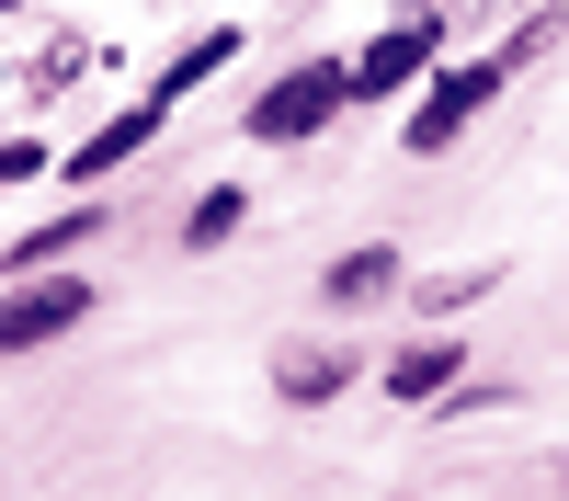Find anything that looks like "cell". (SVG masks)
<instances>
[{"label": "cell", "instance_id": "obj_1", "mask_svg": "<svg viewBox=\"0 0 569 501\" xmlns=\"http://www.w3.org/2000/svg\"><path fill=\"white\" fill-rule=\"evenodd\" d=\"M525 58H536V23L512 34L501 58H467V69H421V103H410V126H399V149H410V160H445L456 137H467V126H479V114L501 103V80L525 69Z\"/></svg>", "mask_w": 569, "mask_h": 501}, {"label": "cell", "instance_id": "obj_2", "mask_svg": "<svg viewBox=\"0 0 569 501\" xmlns=\"http://www.w3.org/2000/svg\"><path fill=\"white\" fill-rule=\"evenodd\" d=\"M342 114H353V91H342V58H297L273 91H251L240 137H251V149H308V137H330Z\"/></svg>", "mask_w": 569, "mask_h": 501}, {"label": "cell", "instance_id": "obj_3", "mask_svg": "<svg viewBox=\"0 0 569 501\" xmlns=\"http://www.w3.org/2000/svg\"><path fill=\"white\" fill-rule=\"evenodd\" d=\"M433 58H445V0H410L388 34H365V58H342L353 114H365V103H399V91H421V69H433Z\"/></svg>", "mask_w": 569, "mask_h": 501}, {"label": "cell", "instance_id": "obj_4", "mask_svg": "<svg viewBox=\"0 0 569 501\" xmlns=\"http://www.w3.org/2000/svg\"><path fill=\"white\" fill-rule=\"evenodd\" d=\"M91 319V285L80 273H12V297H0V364H23V353H46V342H69Z\"/></svg>", "mask_w": 569, "mask_h": 501}, {"label": "cell", "instance_id": "obj_5", "mask_svg": "<svg viewBox=\"0 0 569 501\" xmlns=\"http://www.w3.org/2000/svg\"><path fill=\"white\" fill-rule=\"evenodd\" d=\"M171 126V103H160V91H137V103L126 114H103V126H91L80 137V149H69V182H103V171H126L137 149H149V137Z\"/></svg>", "mask_w": 569, "mask_h": 501}, {"label": "cell", "instance_id": "obj_6", "mask_svg": "<svg viewBox=\"0 0 569 501\" xmlns=\"http://www.w3.org/2000/svg\"><path fill=\"white\" fill-rule=\"evenodd\" d=\"M456 377H467V342L456 331H421L410 353H388V399H410V410L421 399H456Z\"/></svg>", "mask_w": 569, "mask_h": 501}, {"label": "cell", "instance_id": "obj_7", "mask_svg": "<svg viewBox=\"0 0 569 501\" xmlns=\"http://www.w3.org/2000/svg\"><path fill=\"white\" fill-rule=\"evenodd\" d=\"M399 273H410V262H399L388 240H365V251H342V262L319 273V297H330V308H376V297H399Z\"/></svg>", "mask_w": 569, "mask_h": 501}, {"label": "cell", "instance_id": "obj_8", "mask_svg": "<svg viewBox=\"0 0 569 501\" xmlns=\"http://www.w3.org/2000/svg\"><path fill=\"white\" fill-rule=\"evenodd\" d=\"M103 240V206H69V217H46V228H23L12 251H0V273H34V262H69V251H91Z\"/></svg>", "mask_w": 569, "mask_h": 501}, {"label": "cell", "instance_id": "obj_9", "mask_svg": "<svg viewBox=\"0 0 569 501\" xmlns=\"http://www.w3.org/2000/svg\"><path fill=\"white\" fill-rule=\"evenodd\" d=\"M217 69H240V23H206L182 58H160V80H149V91H160V103H182V91H206Z\"/></svg>", "mask_w": 569, "mask_h": 501}, {"label": "cell", "instance_id": "obj_10", "mask_svg": "<svg viewBox=\"0 0 569 501\" xmlns=\"http://www.w3.org/2000/svg\"><path fill=\"white\" fill-rule=\"evenodd\" d=\"M342 388H353L342 353H284V364H273V399H284V410H319V399H342Z\"/></svg>", "mask_w": 569, "mask_h": 501}, {"label": "cell", "instance_id": "obj_11", "mask_svg": "<svg viewBox=\"0 0 569 501\" xmlns=\"http://www.w3.org/2000/svg\"><path fill=\"white\" fill-rule=\"evenodd\" d=\"M240 228H251V194H240V182H217V194L182 217V251L206 262V251H228V240H240Z\"/></svg>", "mask_w": 569, "mask_h": 501}, {"label": "cell", "instance_id": "obj_12", "mask_svg": "<svg viewBox=\"0 0 569 501\" xmlns=\"http://www.w3.org/2000/svg\"><path fill=\"white\" fill-rule=\"evenodd\" d=\"M501 285V273H433V285H421V319H456L467 297H490Z\"/></svg>", "mask_w": 569, "mask_h": 501}, {"label": "cell", "instance_id": "obj_13", "mask_svg": "<svg viewBox=\"0 0 569 501\" xmlns=\"http://www.w3.org/2000/svg\"><path fill=\"white\" fill-rule=\"evenodd\" d=\"M46 171V149H34V137H0V182H34Z\"/></svg>", "mask_w": 569, "mask_h": 501}, {"label": "cell", "instance_id": "obj_14", "mask_svg": "<svg viewBox=\"0 0 569 501\" xmlns=\"http://www.w3.org/2000/svg\"><path fill=\"white\" fill-rule=\"evenodd\" d=\"M0 91H12V69H0Z\"/></svg>", "mask_w": 569, "mask_h": 501}, {"label": "cell", "instance_id": "obj_15", "mask_svg": "<svg viewBox=\"0 0 569 501\" xmlns=\"http://www.w3.org/2000/svg\"><path fill=\"white\" fill-rule=\"evenodd\" d=\"M0 12H12V0H0Z\"/></svg>", "mask_w": 569, "mask_h": 501}]
</instances>
